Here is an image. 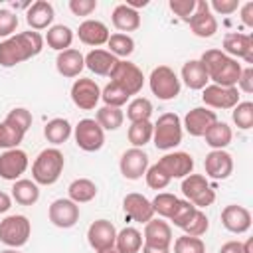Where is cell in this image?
I'll list each match as a JSON object with an SVG mask.
<instances>
[{"label":"cell","mask_w":253,"mask_h":253,"mask_svg":"<svg viewBox=\"0 0 253 253\" xmlns=\"http://www.w3.org/2000/svg\"><path fill=\"white\" fill-rule=\"evenodd\" d=\"M43 38L40 32L28 30L14 34L0 42V65L2 67H14L22 61H28L42 53L43 49Z\"/></svg>","instance_id":"6da1fadb"},{"label":"cell","mask_w":253,"mask_h":253,"mask_svg":"<svg viewBox=\"0 0 253 253\" xmlns=\"http://www.w3.org/2000/svg\"><path fill=\"white\" fill-rule=\"evenodd\" d=\"M200 63L204 65L208 79L221 87H235L243 69L237 59L229 57L221 49H206L200 57Z\"/></svg>","instance_id":"7a4b0ae2"},{"label":"cell","mask_w":253,"mask_h":253,"mask_svg":"<svg viewBox=\"0 0 253 253\" xmlns=\"http://www.w3.org/2000/svg\"><path fill=\"white\" fill-rule=\"evenodd\" d=\"M63 166H65V158L59 148L55 146L43 148L32 164V180L40 186H51L59 180Z\"/></svg>","instance_id":"3957f363"},{"label":"cell","mask_w":253,"mask_h":253,"mask_svg":"<svg viewBox=\"0 0 253 253\" xmlns=\"http://www.w3.org/2000/svg\"><path fill=\"white\" fill-rule=\"evenodd\" d=\"M152 142L158 150H172L182 142V121L176 113H164L152 126Z\"/></svg>","instance_id":"277c9868"},{"label":"cell","mask_w":253,"mask_h":253,"mask_svg":"<svg viewBox=\"0 0 253 253\" xmlns=\"http://www.w3.org/2000/svg\"><path fill=\"white\" fill-rule=\"evenodd\" d=\"M148 85L152 95H156L160 101H172L180 95V79L176 75V71L168 65H158L152 69L150 77H148Z\"/></svg>","instance_id":"5b68a950"},{"label":"cell","mask_w":253,"mask_h":253,"mask_svg":"<svg viewBox=\"0 0 253 253\" xmlns=\"http://www.w3.org/2000/svg\"><path fill=\"white\" fill-rule=\"evenodd\" d=\"M30 233H32V223L22 213L8 215L0 221V241L12 249L26 245L30 239Z\"/></svg>","instance_id":"8992f818"},{"label":"cell","mask_w":253,"mask_h":253,"mask_svg":"<svg viewBox=\"0 0 253 253\" xmlns=\"http://www.w3.org/2000/svg\"><path fill=\"white\" fill-rule=\"evenodd\" d=\"M109 77H111V83L119 85L128 97L138 95L142 91V85H144L142 71L134 63L125 61V59H119L117 61V65L113 67V71L109 73Z\"/></svg>","instance_id":"52a82bcc"},{"label":"cell","mask_w":253,"mask_h":253,"mask_svg":"<svg viewBox=\"0 0 253 253\" xmlns=\"http://www.w3.org/2000/svg\"><path fill=\"white\" fill-rule=\"evenodd\" d=\"M182 194L198 210H204L215 202V192L202 174H188L182 178Z\"/></svg>","instance_id":"ba28073f"},{"label":"cell","mask_w":253,"mask_h":253,"mask_svg":"<svg viewBox=\"0 0 253 253\" xmlns=\"http://www.w3.org/2000/svg\"><path fill=\"white\" fill-rule=\"evenodd\" d=\"M75 144L85 152H97L105 144V130L95 119H81L73 128Z\"/></svg>","instance_id":"9c48e42d"},{"label":"cell","mask_w":253,"mask_h":253,"mask_svg":"<svg viewBox=\"0 0 253 253\" xmlns=\"http://www.w3.org/2000/svg\"><path fill=\"white\" fill-rule=\"evenodd\" d=\"M101 99V87L97 85L95 79L89 77H81L75 79L71 85V101L75 107H79L81 111H91L97 107Z\"/></svg>","instance_id":"30bf717a"},{"label":"cell","mask_w":253,"mask_h":253,"mask_svg":"<svg viewBox=\"0 0 253 253\" xmlns=\"http://www.w3.org/2000/svg\"><path fill=\"white\" fill-rule=\"evenodd\" d=\"M47 217L55 227L69 229L79 221V204L69 198H57L47 208Z\"/></svg>","instance_id":"8fae6325"},{"label":"cell","mask_w":253,"mask_h":253,"mask_svg":"<svg viewBox=\"0 0 253 253\" xmlns=\"http://www.w3.org/2000/svg\"><path fill=\"white\" fill-rule=\"evenodd\" d=\"M188 24H190V30L194 32V36L211 38L217 32V20H215L213 12L210 10V2L198 0L196 2V10H194L192 18L188 20Z\"/></svg>","instance_id":"7c38bea8"},{"label":"cell","mask_w":253,"mask_h":253,"mask_svg":"<svg viewBox=\"0 0 253 253\" xmlns=\"http://www.w3.org/2000/svg\"><path fill=\"white\" fill-rule=\"evenodd\" d=\"M202 101L211 109H233L239 103L237 87H221V85H206L202 89Z\"/></svg>","instance_id":"4fadbf2b"},{"label":"cell","mask_w":253,"mask_h":253,"mask_svg":"<svg viewBox=\"0 0 253 253\" xmlns=\"http://www.w3.org/2000/svg\"><path fill=\"white\" fill-rule=\"evenodd\" d=\"M119 168L126 180H140L148 170V154L142 148L132 146L121 154Z\"/></svg>","instance_id":"5bb4252c"},{"label":"cell","mask_w":253,"mask_h":253,"mask_svg":"<svg viewBox=\"0 0 253 253\" xmlns=\"http://www.w3.org/2000/svg\"><path fill=\"white\" fill-rule=\"evenodd\" d=\"M28 154L20 148H10L0 154V178L16 182L28 170Z\"/></svg>","instance_id":"9a60e30c"},{"label":"cell","mask_w":253,"mask_h":253,"mask_svg":"<svg viewBox=\"0 0 253 253\" xmlns=\"http://www.w3.org/2000/svg\"><path fill=\"white\" fill-rule=\"evenodd\" d=\"M223 53L233 59H243L245 63H253V36L231 32L223 38Z\"/></svg>","instance_id":"2e32d148"},{"label":"cell","mask_w":253,"mask_h":253,"mask_svg":"<svg viewBox=\"0 0 253 253\" xmlns=\"http://www.w3.org/2000/svg\"><path fill=\"white\" fill-rule=\"evenodd\" d=\"M156 164L170 176V180L172 178H186L194 170V158H192V154L182 152V150H174V152L164 154Z\"/></svg>","instance_id":"e0dca14e"},{"label":"cell","mask_w":253,"mask_h":253,"mask_svg":"<svg viewBox=\"0 0 253 253\" xmlns=\"http://www.w3.org/2000/svg\"><path fill=\"white\" fill-rule=\"evenodd\" d=\"M123 210H125V215L136 223H148L154 217V210H152L150 200L138 192H130L125 196Z\"/></svg>","instance_id":"ac0fdd59"},{"label":"cell","mask_w":253,"mask_h":253,"mask_svg":"<svg viewBox=\"0 0 253 253\" xmlns=\"http://www.w3.org/2000/svg\"><path fill=\"white\" fill-rule=\"evenodd\" d=\"M217 121L215 111H210L208 107H194L186 113L182 126L190 136H204L206 130Z\"/></svg>","instance_id":"d6986e66"},{"label":"cell","mask_w":253,"mask_h":253,"mask_svg":"<svg viewBox=\"0 0 253 253\" xmlns=\"http://www.w3.org/2000/svg\"><path fill=\"white\" fill-rule=\"evenodd\" d=\"M115 239H117V229L109 219H97L87 229V241L95 249V253H99L107 247H113Z\"/></svg>","instance_id":"ffe728a7"},{"label":"cell","mask_w":253,"mask_h":253,"mask_svg":"<svg viewBox=\"0 0 253 253\" xmlns=\"http://www.w3.org/2000/svg\"><path fill=\"white\" fill-rule=\"evenodd\" d=\"M204 168H206V174L210 178H213V180H225L233 172V158L225 150H211V152L206 154Z\"/></svg>","instance_id":"44dd1931"},{"label":"cell","mask_w":253,"mask_h":253,"mask_svg":"<svg viewBox=\"0 0 253 253\" xmlns=\"http://www.w3.org/2000/svg\"><path fill=\"white\" fill-rule=\"evenodd\" d=\"M221 223L231 233H245L251 227V211L243 206L229 204L221 210Z\"/></svg>","instance_id":"7402d4cb"},{"label":"cell","mask_w":253,"mask_h":253,"mask_svg":"<svg viewBox=\"0 0 253 253\" xmlns=\"http://www.w3.org/2000/svg\"><path fill=\"white\" fill-rule=\"evenodd\" d=\"M53 18H55L53 6H51L47 0H36V2L30 4V8L26 10V22H28V26H30L34 32H40V30H45V28L49 30Z\"/></svg>","instance_id":"603a6c76"},{"label":"cell","mask_w":253,"mask_h":253,"mask_svg":"<svg viewBox=\"0 0 253 253\" xmlns=\"http://www.w3.org/2000/svg\"><path fill=\"white\" fill-rule=\"evenodd\" d=\"M77 36H79V40H81L85 45L99 47V45L107 43V40H109L111 34H109L107 24H103L101 20H85V22L79 24Z\"/></svg>","instance_id":"cb8c5ba5"},{"label":"cell","mask_w":253,"mask_h":253,"mask_svg":"<svg viewBox=\"0 0 253 253\" xmlns=\"http://www.w3.org/2000/svg\"><path fill=\"white\" fill-rule=\"evenodd\" d=\"M55 67H57V73L63 75V77H69V79L71 77H79V73L85 67V55L79 49L69 47V49L57 53Z\"/></svg>","instance_id":"d4e9b609"},{"label":"cell","mask_w":253,"mask_h":253,"mask_svg":"<svg viewBox=\"0 0 253 253\" xmlns=\"http://www.w3.org/2000/svg\"><path fill=\"white\" fill-rule=\"evenodd\" d=\"M144 243L154 245V247L170 249V245H172V227L166 221L152 217L148 223H144Z\"/></svg>","instance_id":"484cf974"},{"label":"cell","mask_w":253,"mask_h":253,"mask_svg":"<svg viewBox=\"0 0 253 253\" xmlns=\"http://www.w3.org/2000/svg\"><path fill=\"white\" fill-rule=\"evenodd\" d=\"M117 57L109 51V49H91L87 55H85V67L89 71H93L95 75H109L113 71V67L117 65Z\"/></svg>","instance_id":"4316f807"},{"label":"cell","mask_w":253,"mask_h":253,"mask_svg":"<svg viewBox=\"0 0 253 253\" xmlns=\"http://www.w3.org/2000/svg\"><path fill=\"white\" fill-rule=\"evenodd\" d=\"M111 20H113V26L125 34V32H134L140 28V14L138 10L126 6V4H119L115 6L113 14H111Z\"/></svg>","instance_id":"83f0119b"},{"label":"cell","mask_w":253,"mask_h":253,"mask_svg":"<svg viewBox=\"0 0 253 253\" xmlns=\"http://www.w3.org/2000/svg\"><path fill=\"white\" fill-rule=\"evenodd\" d=\"M182 81L192 91H202L208 85L210 79H208V73H206L204 65L200 63V59H188L182 65Z\"/></svg>","instance_id":"f1b7e54d"},{"label":"cell","mask_w":253,"mask_h":253,"mask_svg":"<svg viewBox=\"0 0 253 253\" xmlns=\"http://www.w3.org/2000/svg\"><path fill=\"white\" fill-rule=\"evenodd\" d=\"M206 138V144L211 148V150H223L231 138H233V132H231V126L223 121H215L204 134Z\"/></svg>","instance_id":"f546056e"},{"label":"cell","mask_w":253,"mask_h":253,"mask_svg":"<svg viewBox=\"0 0 253 253\" xmlns=\"http://www.w3.org/2000/svg\"><path fill=\"white\" fill-rule=\"evenodd\" d=\"M12 200H16V204H20V206H34L40 200L38 184L28 178L16 180L12 186Z\"/></svg>","instance_id":"4dcf8cb0"},{"label":"cell","mask_w":253,"mask_h":253,"mask_svg":"<svg viewBox=\"0 0 253 253\" xmlns=\"http://www.w3.org/2000/svg\"><path fill=\"white\" fill-rule=\"evenodd\" d=\"M43 42H45L51 49H55V51H65V49L71 47L73 30H71L69 26H65V24H55V26H51V28L47 30Z\"/></svg>","instance_id":"1f68e13d"},{"label":"cell","mask_w":253,"mask_h":253,"mask_svg":"<svg viewBox=\"0 0 253 253\" xmlns=\"http://www.w3.org/2000/svg\"><path fill=\"white\" fill-rule=\"evenodd\" d=\"M71 132H73L71 123H69L67 119H61V117L47 121V125L43 126V136H45V140L51 142V144H55V146H57V144H63V142L71 136Z\"/></svg>","instance_id":"d6a6232c"},{"label":"cell","mask_w":253,"mask_h":253,"mask_svg":"<svg viewBox=\"0 0 253 253\" xmlns=\"http://www.w3.org/2000/svg\"><path fill=\"white\" fill-rule=\"evenodd\" d=\"M67 196L69 200H73L75 204H87L97 196V186L93 180L89 178H77L69 184L67 188Z\"/></svg>","instance_id":"836d02e7"},{"label":"cell","mask_w":253,"mask_h":253,"mask_svg":"<svg viewBox=\"0 0 253 253\" xmlns=\"http://www.w3.org/2000/svg\"><path fill=\"white\" fill-rule=\"evenodd\" d=\"M115 245L121 253H138L142 247V233L136 227H125L117 231Z\"/></svg>","instance_id":"e575fe53"},{"label":"cell","mask_w":253,"mask_h":253,"mask_svg":"<svg viewBox=\"0 0 253 253\" xmlns=\"http://www.w3.org/2000/svg\"><path fill=\"white\" fill-rule=\"evenodd\" d=\"M95 121L99 123V126L103 130H117L119 126H123L125 113L119 107H107V105H103L101 109H97Z\"/></svg>","instance_id":"d590c367"},{"label":"cell","mask_w":253,"mask_h":253,"mask_svg":"<svg viewBox=\"0 0 253 253\" xmlns=\"http://www.w3.org/2000/svg\"><path fill=\"white\" fill-rule=\"evenodd\" d=\"M152 123L150 121H142V123H130L128 126V142L134 146V148H142L144 144H148L152 140Z\"/></svg>","instance_id":"8d00e7d4"},{"label":"cell","mask_w":253,"mask_h":253,"mask_svg":"<svg viewBox=\"0 0 253 253\" xmlns=\"http://www.w3.org/2000/svg\"><path fill=\"white\" fill-rule=\"evenodd\" d=\"M109 51L119 59V57H128L134 51V40L128 34H111L107 40Z\"/></svg>","instance_id":"74e56055"},{"label":"cell","mask_w":253,"mask_h":253,"mask_svg":"<svg viewBox=\"0 0 253 253\" xmlns=\"http://www.w3.org/2000/svg\"><path fill=\"white\" fill-rule=\"evenodd\" d=\"M150 115H152V103L146 97H134L126 107V119L130 123L150 121Z\"/></svg>","instance_id":"f35d334b"},{"label":"cell","mask_w":253,"mask_h":253,"mask_svg":"<svg viewBox=\"0 0 253 253\" xmlns=\"http://www.w3.org/2000/svg\"><path fill=\"white\" fill-rule=\"evenodd\" d=\"M24 130H20L18 126L2 121L0 123V148L4 150H10V148H18L20 142L24 140Z\"/></svg>","instance_id":"ab89813d"},{"label":"cell","mask_w":253,"mask_h":253,"mask_svg":"<svg viewBox=\"0 0 253 253\" xmlns=\"http://www.w3.org/2000/svg\"><path fill=\"white\" fill-rule=\"evenodd\" d=\"M231 119L241 130H249L253 126V103L251 101H239L231 109Z\"/></svg>","instance_id":"60d3db41"},{"label":"cell","mask_w":253,"mask_h":253,"mask_svg":"<svg viewBox=\"0 0 253 253\" xmlns=\"http://www.w3.org/2000/svg\"><path fill=\"white\" fill-rule=\"evenodd\" d=\"M178 200H180V198H176L174 194L160 192V194H156V198H154L150 204H152L154 213H158V215L170 219V215L174 213V210H176V206H178Z\"/></svg>","instance_id":"b9f144b4"},{"label":"cell","mask_w":253,"mask_h":253,"mask_svg":"<svg viewBox=\"0 0 253 253\" xmlns=\"http://www.w3.org/2000/svg\"><path fill=\"white\" fill-rule=\"evenodd\" d=\"M101 99H103V103H105L107 107H119V109H121L130 97H128L119 85L107 83L105 89H101Z\"/></svg>","instance_id":"7bdbcfd3"},{"label":"cell","mask_w":253,"mask_h":253,"mask_svg":"<svg viewBox=\"0 0 253 253\" xmlns=\"http://www.w3.org/2000/svg\"><path fill=\"white\" fill-rule=\"evenodd\" d=\"M182 229L186 231V235L202 237V235L210 229V219H208V215H206L202 210H196V211H194V215H192V219H190Z\"/></svg>","instance_id":"ee69618b"},{"label":"cell","mask_w":253,"mask_h":253,"mask_svg":"<svg viewBox=\"0 0 253 253\" xmlns=\"http://www.w3.org/2000/svg\"><path fill=\"white\" fill-rule=\"evenodd\" d=\"M174 253H206V243L202 241V237L182 235L174 241Z\"/></svg>","instance_id":"f6af8a7d"},{"label":"cell","mask_w":253,"mask_h":253,"mask_svg":"<svg viewBox=\"0 0 253 253\" xmlns=\"http://www.w3.org/2000/svg\"><path fill=\"white\" fill-rule=\"evenodd\" d=\"M196 210H198V208H196L192 202H188V200H178V206H176L174 213L170 215V221H172L176 227L182 229V227L192 219V215H194Z\"/></svg>","instance_id":"bcb514c9"},{"label":"cell","mask_w":253,"mask_h":253,"mask_svg":"<svg viewBox=\"0 0 253 253\" xmlns=\"http://www.w3.org/2000/svg\"><path fill=\"white\" fill-rule=\"evenodd\" d=\"M144 178H146L148 188H152V190H164V188L170 184V176H168V174H166L158 164L148 166V170H146Z\"/></svg>","instance_id":"7dc6e473"},{"label":"cell","mask_w":253,"mask_h":253,"mask_svg":"<svg viewBox=\"0 0 253 253\" xmlns=\"http://www.w3.org/2000/svg\"><path fill=\"white\" fill-rule=\"evenodd\" d=\"M4 121L10 123V125H14V126H18L24 132H28V128L32 126V113L28 109H24V107H16V109H12L6 115Z\"/></svg>","instance_id":"c3c4849f"},{"label":"cell","mask_w":253,"mask_h":253,"mask_svg":"<svg viewBox=\"0 0 253 253\" xmlns=\"http://www.w3.org/2000/svg\"><path fill=\"white\" fill-rule=\"evenodd\" d=\"M16 28H18V16L12 10L0 8V38L14 36Z\"/></svg>","instance_id":"681fc988"},{"label":"cell","mask_w":253,"mask_h":253,"mask_svg":"<svg viewBox=\"0 0 253 253\" xmlns=\"http://www.w3.org/2000/svg\"><path fill=\"white\" fill-rule=\"evenodd\" d=\"M168 8L184 22H188L196 10V0H170L168 2Z\"/></svg>","instance_id":"f907efd6"},{"label":"cell","mask_w":253,"mask_h":253,"mask_svg":"<svg viewBox=\"0 0 253 253\" xmlns=\"http://www.w3.org/2000/svg\"><path fill=\"white\" fill-rule=\"evenodd\" d=\"M69 10L75 16H91L97 10V0H69Z\"/></svg>","instance_id":"816d5d0a"},{"label":"cell","mask_w":253,"mask_h":253,"mask_svg":"<svg viewBox=\"0 0 253 253\" xmlns=\"http://www.w3.org/2000/svg\"><path fill=\"white\" fill-rule=\"evenodd\" d=\"M237 8H239L237 0H211V4H210V10H213L217 14H223V16L233 14Z\"/></svg>","instance_id":"f5cc1de1"},{"label":"cell","mask_w":253,"mask_h":253,"mask_svg":"<svg viewBox=\"0 0 253 253\" xmlns=\"http://www.w3.org/2000/svg\"><path fill=\"white\" fill-rule=\"evenodd\" d=\"M237 91H243V93H253V67H243L241 69V75L237 79Z\"/></svg>","instance_id":"db71d44e"},{"label":"cell","mask_w":253,"mask_h":253,"mask_svg":"<svg viewBox=\"0 0 253 253\" xmlns=\"http://www.w3.org/2000/svg\"><path fill=\"white\" fill-rule=\"evenodd\" d=\"M239 18L243 22V26L253 28V2H245L243 6H239Z\"/></svg>","instance_id":"11a10c76"},{"label":"cell","mask_w":253,"mask_h":253,"mask_svg":"<svg viewBox=\"0 0 253 253\" xmlns=\"http://www.w3.org/2000/svg\"><path fill=\"white\" fill-rule=\"evenodd\" d=\"M219 253H245V251H243V243L241 241H225L219 247Z\"/></svg>","instance_id":"9f6ffc18"},{"label":"cell","mask_w":253,"mask_h":253,"mask_svg":"<svg viewBox=\"0 0 253 253\" xmlns=\"http://www.w3.org/2000/svg\"><path fill=\"white\" fill-rule=\"evenodd\" d=\"M10 208H12V198L0 190V213H6Z\"/></svg>","instance_id":"6f0895ef"},{"label":"cell","mask_w":253,"mask_h":253,"mask_svg":"<svg viewBox=\"0 0 253 253\" xmlns=\"http://www.w3.org/2000/svg\"><path fill=\"white\" fill-rule=\"evenodd\" d=\"M140 249H142V253H170V249H166V247H154V245H146V243Z\"/></svg>","instance_id":"680465c9"},{"label":"cell","mask_w":253,"mask_h":253,"mask_svg":"<svg viewBox=\"0 0 253 253\" xmlns=\"http://www.w3.org/2000/svg\"><path fill=\"white\" fill-rule=\"evenodd\" d=\"M243 251H245V253H253V239H251V237L243 243Z\"/></svg>","instance_id":"91938a15"},{"label":"cell","mask_w":253,"mask_h":253,"mask_svg":"<svg viewBox=\"0 0 253 253\" xmlns=\"http://www.w3.org/2000/svg\"><path fill=\"white\" fill-rule=\"evenodd\" d=\"M99 253H121V251L117 249V245H113V247H107V249H103V251H99Z\"/></svg>","instance_id":"94428289"},{"label":"cell","mask_w":253,"mask_h":253,"mask_svg":"<svg viewBox=\"0 0 253 253\" xmlns=\"http://www.w3.org/2000/svg\"><path fill=\"white\" fill-rule=\"evenodd\" d=\"M0 253H20V251H16V249H4V251H0Z\"/></svg>","instance_id":"6125c7cd"}]
</instances>
